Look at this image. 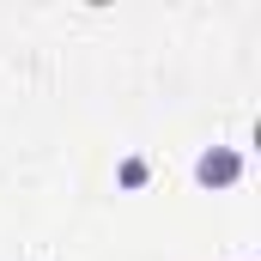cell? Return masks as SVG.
I'll return each instance as SVG.
<instances>
[{
	"mask_svg": "<svg viewBox=\"0 0 261 261\" xmlns=\"http://www.w3.org/2000/svg\"><path fill=\"white\" fill-rule=\"evenodd\" d=\"M237 176H243V152H231V146H213V152L195 158V182L200 189H231Z\"/></svg>",
	"mask_w": 261,
	"mask_h": 261,
	"instance_id": "6da1fadb",
	"label": "cell"
},
{
	"mask_svg": "<svg viewBox=\"0 0 261 261\" xmlns=\"http://www.w3.org/2000/svg\"><path fill=\"white\" fill-rule=\"evenodd\" d=\"M140 182H146V158H128L122 164V189H140Z\"/></svg>",
	"mask_w": 261,
	"mask_h": 261,
	"instance_id": "7a4b0ae2",
	"label": "cell"
}]
</instances>
